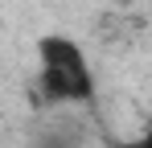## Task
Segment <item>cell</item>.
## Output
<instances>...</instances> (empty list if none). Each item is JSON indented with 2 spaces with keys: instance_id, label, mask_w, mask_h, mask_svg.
<instances>
[{
  "instance_id": "cell-1",
  "label": "cell",
  "mask_w": 152,
  "mask_h": 148,
  "mask_svg": "<svg viewBox=\"0 0 152 148\" xmlns=\"http://www.w3.org/2000/svg\"><path fill=\"white\" fill-rule=\"evenodd\" d=\"M37 99H41V107L95 103V70L74 37L45 33L37 41Z\"/></svg>"
},
{
  "instance_id": "cell-2",
  "label": "cell",
  "mask_w": 152,
  "mask_h": 148,
  "mask_svg": "<svg viewBox=\"0 0 152 148\" xmlns=\"http://www.w3.org/2000/svg\"><path fill=\"white\" fill-rule=\"evenodd\" d=\"M132 148H152V119H148V127L140 132V140H136V144H132Z\"/></svg>"
}]
</instances>
